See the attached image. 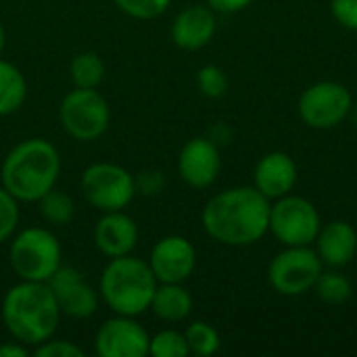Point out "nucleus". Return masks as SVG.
Instances as JSON below:
<instances>
[{"label": "nucleus", "mask_w": 357, "mask_h": 357, "mask_svg": "<svg viewBox=\"0 0 357 357\" xmlns=\"http://www.w3.org/2000/svg\"><path fill=\"white\" fill-rule=\"evenodd\" d=\"M316 253L328 268H345L357 253V230L349 222L335 220L320 228L316 236Z\"/></svg>", "instance_id": "18"}, {"label": "nucleus", "mask_w": 357, "mask_h": 357, "mask_svg": "<svg viewBox=\"0 0 357 357\" xmlns=\"http://www.w3.org/2000/svg\"><path fill=\"white\" fill-rule=\"evenodd\" d=\"M61 155L44 138H27L13 146L2 161L0 182L19 203H38L56 186Z\"/></svg>", "instance_id": "3"}, {"label": "nucleus", "mask_w": 357, "mask_h": 357, "mask_svg": "<svg viewBox=\"0 0 357 357\" xmlns=\"http://www.w3.org/2000/svg\"><path fill=\"white\" fill-rule=\"evenodd\" d=\"M151 310L163 322H184L192 314V295L182 282H159L151 301Z\"/></svg>", "instance_id": "19"}, {"label": "nucleus", "mask_w": 357, "mask_h": 357, "mask_svg": "<svg viewBox=\"0 0 357 357\" xmlns=\"http://www.w3.org/2000/svg\"><path fill=\"white\" fill-rule=\"evenodd\" d=\"M222 169L220 149L211 138H190L178 155V174L192 188L211 186Z\"/></svg>", "instance_id": "14"}, {"label": "nucleus", "mask_w": 357, "mask_h": 357, "mask_svg": "<svg viewBox=\"0 0 357 357\" xmlns=\"http://www.w3.org/2000/svg\"><path fill=\"white\" fill-rule=\"evenodd\" d=\"M69 75L75 88H98L105 77V63L96 52H79L69 65Z\"/></svg>", "instance_id": "21"}, {"label": "nucleus", "mask_w": 357, "mask_h": 357, "mask_svg": "<svg viewBox=\"0 0 357 357\" xmlns=\"http://www.w3.org/2000/svg\"><path fill=\"white\" fill-rule=\"evenodd\" d=\"M157 284L159 280L155 278L149 261L132 257L130 253L109 259L100 274L98 291L100 299L113 314L138 318L151 310Z\"/></svg>", "instance_id": "4"}, {"label": "nucleus", "mask_w": 357, "mask_h": 357, "mask_svg": "<svg viewBox=\"0 0 357 357\" xmlns=\"http://www.w3.org/2000/svg\"><path fill=\"white\" fill-rule=\"evenodd\" d=\"M4 44H6V36H4V27L0 25V54L4 50Z\"/></svg>", "instance_id": "34"}, {"label": "nucleus", "mask_w": 357, "mask_h": 357, "mask_svg": "<svg viewBox=\"0 0 357 357\" xmlns=\"http://www.w3.org/2000/svg\"><path fill=\"white\" fill-rule=\"evenodd\" d=\"M215 29V10L209 6L192 4L176 15L172 23V40L182 50H201L213 40Z\"/></svg>", "instance_id": "17"}, {"label": "nucleus", "mask_w": 357, "mask_h": 357, "mask_svg": "<svg viewBox=\"0 0 357 357\" xmlns=\"http://www.w3.org/2000/svg\"><path fill=\"white\" fill-rule=\"evenodd\" d=\"M27 96V82L19 67L0 59V117L21 109Z\"/></svg>", "instance_id": "20"}, {"label": "nucleus", "mask_w": 357, "mask_h": 357, "mask_svg": "<svg viewBox=\"0 0 357 357\" xmlns=\"http://www.w3.org/2000/svg\"><path fill=\"white\" fill-rule=\"evenodd\" d=\"M94 245L109 259L130 255L138 245V226L123 211H105L94 226Z\"/></svg>", "instance_id": "16"}, {"label": "nucleus", "mask_w": 357, "mask_h": 357, "mask_svg": "<svg viewBox=\"0 0 357 357\" xmlns=\"http://www.w3.org/2000/svg\"><path fill=\"white\" fill-rule=\"evenodd\" d=\"M184 337H186V343H188V351H190L192 356H213V354L220 351V345H222L220 333H218L211 324L201 322V320L188 324L186 331H184Z\"/></svg>", "instance_id": "24"}, {"label": "nucleus", "mask_w": 357, "mask_h": 357, "mask_svg": "<svg viewBox=\"0 0 357 357\" xmlns=\"http://www.w3.org/2000/svg\"><path fill=\"white\" fill-rule=\"evenodd\" d=\"M331 13L341 27L357 31V0H331Z\"/></svg>", "instance_id": "30"}, {"label": "nucleus", "mask_w": 357, "mask_h": 357, "mask_svg": "<svg viewBox=\"0 0 357 357\" xmlns=\"http://www.w3.org/2000/svg\"><path fill=\"white\" fill-rule=\"evenodd\" d=\"M31 354L38 357H82L84 349L77 347L71 341H63V339H46L42 343H38L36 347H31Z\"/></svg>", "instance_id": "29"}, {"label": "nucleus", "mask_w": 357, "mask_h": 357, "mask_svg": "<svg viewBox=\"0 0 357 357\" xmlns=\"http://www.w3.org/2000/svg\"><path fill=\"white\" fill-rule=\"evenodd\" d=\"M349 119H351V123L357 128V102L351 105V111H349Z\"/></svg>", "instance_id": "33"}, {"label": "nucleus", "mask_w": 357, "mask_h": 357, "mask_svg": "<svg viewBox=\"0 0 357 357\" xmlns=\"http://www.w3.org/2000/svg\"><path fill=\"white\" fill-rule=\"evenodd\" d=\"M48 287L56 299L61 316L86 320L96 314L100 295L90 282L84 280L79 270L71 266H61L48 280Z\"/></svg>", "instance_id": "12"}, {"label": "nucleus", "mask_w": 357, "mask_h": 357, "mask_svg": "<svg viewBox=\"0 0 357 357\" xmlns=\"http://www.w3.org/2000/svg\"><path fill=\"white\" fill-rule=\"evenodd\" d=\"M251 2H253V0H207V6L213 8L215 13L232 15V13L245 10Z\"/></svg>", "instance_id": "31"}, {"label": "nucleus", "mask_w": 357, "mask_h": 357, "mask_svg": "<svg viewBox=\"0 0 357 357\" xmlns=\"http://www.w3.org/2000/svg\"><path fill=\"white\" fill-rule=\"evenodd\" d=\"M314 293L318 295L320 301L328 305H341L351 297V282L347 280V276H343L335 268L331 272L322 270V274L318 276L314 284Z\"/></svg>", "instance_id": "23"}, {"label": "nucleus", "mask_w": 357, "mask_h": 357, "mask_svg": "<svg viewBox=\"0 0 357 357\" xmlns=\"http://www.w3.org/2000/svg\"><path fill=\"white\" fill-rule=\"evenodd\" d=\"M149 266L159 282H186L197 268L195 245L180 234L163 236L155 243Z\"/></svg>", "instance_id": "13"}, {"label": "nucleus", "mask_w": 357, "mask_h": 357, "mask_svg": "<svg viewBox=\"0 0 357 357\" xmlns=\"http://www.w3.org/2000/svg\"><path fill=\"white\" fill-rule=\"evenodd\" d=\"M8 264L19 280L48 282L63 266V249L50 228H23L10 236Z\"/></svg>", "instance_id": "5"}, {"label": "nucleus", "mask_w": 357, "mask_h": 357, "mask_svg": "<svg viewBox=\"0 0 357 357\" xmlns=\"http://www.w3.org/2000/svg\"><path fill=\"white\" fill-rule=\"evenodd\" d=\"M197 88L207 98H222L228 92V75L218 65H203L197 71Z\"/></svg>", "instance_id": "26"}, {"label": "nucleus", "mask_w": 357, "mask_h": 357, "mask_svg": "<svg viewBox=\"0 0 357 357\" xmlns=\"http://www.w3.org/2000/svg\"><path fill=\"white\" fill-rule=\"evenodd\" d=\"M115 6L134 19H155L167 10L172 0H113Z\"/></svg>", "instance_id": "28"}, {"label": "nucleus", "mask_w": 357, "mask_h": 357, "mask_svg": "<svg viewBox=\"0 0 357 357\" xmlns=\"http://www.w3.org/2000/svg\"><path fill=\"white\" fill-rule=\"evenodd\" d=\"M354 96L339 82H318L299 96V117L314 130H333L341 126L351 111Z\"/></svg>", "instance_id": "10"}, {"label": "nucleus", "mask_w": 357, "mask_h": 357, "mask_svg": "<svg viewBox=\"0 0 357 357\" xmlns=\"http://www.w3.org/2000/svg\"><path fill=\"white\" fill-rule=\"evenodd\" d=\"M324 264L312 247H287L268 268L270 287L284 297H301L314 291Z\"/></svg>", "instance_id": "9"}, {"label": "nucleus", "mask_w": 357, "mask_h": 357, "mask_svg": "<svg viewBox=\"0 0 357 357\" xmlns=\"http://www.w3.org/2000/svg\"><path fill=\"white\" fill-rule=\"evenodd\" d=\"M297 184V163L282 151L268 153L259 159L253 174V186L270 201L293 192Z\"/></svg>", "instance_id": "15"}, {"label": "nucleus", "mask_w": 357, "mask_h": 357, "mask_svg": "<svg viewBox=\"0 0 357 357\" xmlns=\"http://www.w3.org/2000/svg\"><path fill=\"white\" fill-rule=\"evenodd\" d=\"M149 354L153 357H186L190 356L188 343L184 333L178 331H159L155 337H151Z\"/></svg>", "instance_id": "25"}, {"label": "nucleus", "mask_w": 357, "mask_h": 357, "mask_svg": "<svg viewBox=\"0 0 357 357\" xmlns=\"http://www.w3.org/2000/svg\"><path fill=\"white\" fill-rule=\"evenodd\" d=\"M270 199L255 186H234L205 203L201 224L220 245L249 247L270 232Z\"/></svg>", "instance_id": "1"}, {"label": "nucleus", "mask_w": 357, "mask_h": 357, "mask_svg": "<svg viewBox=\"0 0 357 357\" xmlns=\"http://www.w3.org/2000/svg\"><path fill=\"white\" fill-rule=\"evenodd\" d=\"M322 228L316 205L303 197L287 195L270 209V232L284 247H310Z\"/></svg>", "instance_id": "8"}, {"label": "nucleus", "mask_w": 357, "mask_h": 357, "mask_svg": "<svg viewBox=\"0 0 357 357\" xmlns=\"http://www.w3.org/2000/svg\"><path fill=\"white\" fill-rule=\"evenodd\" d=\"M79 184L86 201L102 213L123 211L136 195L134 176L126 167L109 161L88 165Z\"/></svg>", "instance_id": "7"}, {"label": "nucleus", "mask_w": 357, "mask_h": 357, "mask_svg": "<svg viewBox=\"0 0 357 357\" xmlns=\"http://www.w3.org/2000/svg\"><path fill=\"white\" fill-rule=\"evenodd\" d=\"M29 356V347L19 341H8L0 345V357H25Z\"/></svg>", "instance_id": "32"}, {"label": "nucleus", "mask_w": 357, "mask_h": 357, "mask_svg": "<svg viewBox=\"0 0 357 357\" xmlns=\"http://www.w3.org/2000/svg\"><path fill=\"white\" fill-rule=\"evenodd\" d=\"M149 345L146 328L136 318L119 314L107 320L94 337V351L100 357H144L149 356Z\"/></svg>", "instance_id": "11"}, {"label": "nucleus", "mask_w": 357, "mask_h": 357, "mask_svg": "<svg viewBox=\"0 0 357 357\" xmlns=\"http://www.w3.org/2000/svg\"><path fill=\"white\" fill-rule=\"evenodd\" d=\"M19 224V201L0 184V245L10 241Z\"/></svg>", "instance_id": "27"}, {"label": "nucleus", "mask_w": 357, "mask_h": 357, "mask_svg": "<svg viewBox=\"0 0 357 357\" xmlns=\"http://www.w3.org/2000/svg\"><path fill=\"white\" fill-rule=\"evenodd\" d=\"M38 205H40V215L48 226H67L75 213L73 199L56 188H50L44 197H40Z\"/></svg>", "instance_id": "22"}, {"label": "nucleus", "mask_w": 357, "mask_h": 357, "mask_svg": "<svg viewBox=\"0 0 357 357\" xmlns=\"http://www.w3.org/2000/svg\"><path fill=\"white\" fill-rule=\"evenodd\" d=\"M0 314L8 335L27 347L50 339L61 320V310L48 282L29 280H19L6 291Z\"/></svg>", "instance_id": "2"}, {"label": "nucleus", "mask_w": 357, "mask_h": 357, "mask_svg": "<svg viewBox=\"0 0 357 357\" xmlns=\"http://www.w3.org/2000/svg\"><path fill=\"white\" fill-rule=\"evenodd\" d=\"M59 121L71 138L92 142L107 132L111 109L96 88H75L61 100Z\"/></svg>", "instance_id": "6"}]
</instances>
